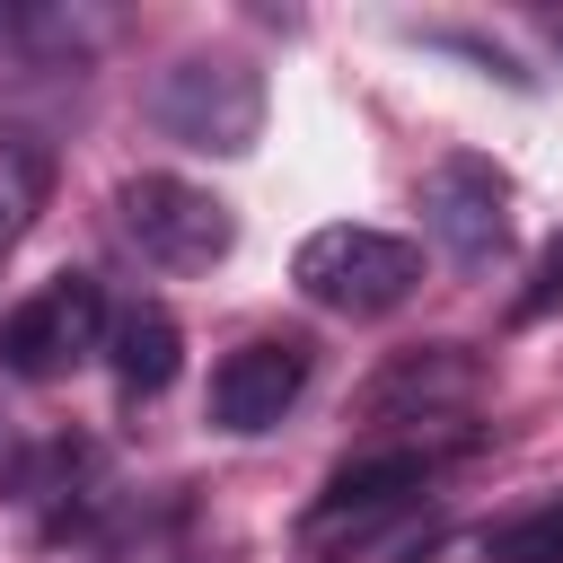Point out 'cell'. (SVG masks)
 Segmentation results:
<instances>
[{
  "label": "cell",
  "mask_w": 563,
  "mask_h": 563,
  "mask_svg": "<svg viewBox=\"0 0 563 563\" xmlns=\"http://www.w3.org/2000/svg\"><path fill=\"white\" fill-rule=\"evenodd\" d=\"M290 282H299V299H308V308H325V317H387V308H405V299H413L422 255H413L405 238H387V229L325 220V229H308V238H299Z\"/></svg>",
  "instance_id": "1"
},
{
  "label": "cell",
  "mask_w": 563,
  "mask_h": 563,
  "mask_svg": "<svg viewBox=\"0 0 563 563\" xmlns=\"http://www.w3.org/2000/svg\"><path fill=\"white\" fill-rule=\"evenodd\" d=\"M150 114H158L167 141H185L202 158H246L255 132H264V70L238 62V53H185V62L158 70Z\"/></svg>",
  "instance_id": "2"
},
{
  "label": "cell",
  "mask_w": 563,
  "mask_h": 563,
  "mask_svg": "<svg viewBox=\"0 0 563 563\" xmlns=\"http://www.w3.org/2000/svg\"><path fill=\"white\" fill-rule=\"evenodd\" d=\"M114 220L123 238L158 264V273H211L229 246H238V211L185 176H123L114 194Z\"/></svg>",
  "instance_id": "3"
},
{
  "label": "cell",
  "mask_w": 563,
  "mask_h": 563,
  "mask_svg": "<svg viewBox=\"0 0 563 563\" xmlns=\"http://www.w3.org/2000/svg\"><path fill=\"white\" fill-rule=\"evenodd\" d=\"M106 290L88 282V273H53L35 299H18L9 317H0V369L9 378H26V387H44V378H70L88 352H106Z\"/></svg>",
  "instance_id": "4"
},
{
  "label": "cell",
  "mask_w": 563,
  "mask_h": 563,
  "mask_svg": "<svg viewBox=\"0 0 563 563\" xmlns=\"http://www.w3.org/2000/svg\"><path fill=\"white\" fill-rule=\"evenodd\" d=\"M422 238H431L457 273H484V264L510 246V176H501L484 150L431 158V176H422Z\"/></svg>",
  "instance_id": "5"
},
{
  "label": "cell",
  "mask_w": 563,
  "mask_h": 563,
  "mask_svg": "<svg viewBox=\"0 0 563 563\" xmlns=\"http://www.w3.org/2000/svg\"><path fill=\"white\" fill-rule=\"evenodd\" d=\"M422 484H431V449H361V457H343V466L325 475V493L308 501V519H299L308 554H343V545H361V537L387 528Z\"/></svg>",
  "instance_id": "6"
},
{
  "label": "cell",
  "mask_w": 563,
  "mask_h": 563,
  "mask_svg": "<svg viewBox=\"0 0 563 563\" xmlns=\"http://www.w3.org/2000/svg\"><path fill=\"white\" fill-rule=\"evenodd\" d=\"M308 378H317V343H308V334H255V343L220 352L202 413H211V431L255 440V431H273V422L308 396Z\"/></svg>",
  "instance_id": "7"
},
{
  "label": "cell",
  "mask_w": 563,
  "mask_h": 563,
  "mask_svg": "<svg viewBox=\"0 0 563 563\" xmlns=\"http://www.w3.org/2000/svg\"><path fill=\"white\" fill-rule=\"evenodd\" d=\"M475 378H484V369H475L466 343H413V352H396V361L361 387V422H431V413L466 405Z\"/></svg>",
  "instance_id": "8"
},
{
  "label": "cell",
  "mask_w": 563,
  "mask_h": 563,
  "mask_svg": "<svg viewBox=\"0 0 563 563\" xmlns=\"http://www.w3.org/2000/svg\"><path fill=\"white\" fill-rule=\"evenodd\" d=\"M106 369H114L123 405L167 396V387H176V369H185V334H176V317H167L158 299L114 308V325H106Z\"/></svg>",
  "instance_id": "9"
},
{
  "label": "cell",
  "mask_w": 563,
  "mask_h": 563,
  "mask_svg": "<svg viewBox=\"0 0 563 563\" xmlns=\"http://www.w3.org/2000/svg\"><path fill=\"white\" fill-rule=\"evenodd\" d=\"M44 202H53V150L35 132H0V264L26 246Z\"/></svg>",
  "instance_id": "10"
},
{
  "label": "cell",
  "mask_w": 563,
  "mask_h": 563,
  "mask_svg": "<svg viewBox=\"0 0 563 563\" xmlns=\"http://www.w3.org/2000/svg\"><path fill=\"white\" fill-rule=\"evenodd\" d=\"M484 563H563V493H545L537 510L501 519L484 537Z\"/></svg>",
  "instance_id": "11"
},
{
  "label": "cell",
  "mask_w": 563,
  "mask_h": 563,
  "mask_svg": "<svg viewBox=\"0 0 563 563\" xmlns=\"http://www.w3.org/2000/svg\"><path fill=\"white\" fill-rule=\"evenodd\" d=\"M554 308H563V238L537 246V264H528V282H519V299H510V325H545Z\"/></svg>",
  "instance_id": "12"
},
{
  "label": "cell",
  "mask_w": 563,
  "mask_h": 563,
  "mask_svg": "<svg viewBox=\"0 0 563 563\" xmlns=\"http://www.w3.org/2000/svg\"><path fill=\"white\" fill-rule=\"evenodd\" d=\"M422 44H440V53H466L475 70H493L501 88H528V70L501 53V44H484V35H466V26H422Z\"/></svg>",
  "instance_id": "13"
},
{
  "label": "cell",
  "mask_w": 563,
  "mask_h": 563,
  "mask_svg": "<svg viewBox=\"0 0 563 563\" xmlns=\"http://www.w3.org/2000/svg\"><path fill=\"white\" fill-rule=\"evenodd\" d=\"M545 35H554V53H563V9H554V18H545Z\"/></svg>",
  "instance_id": "14"
}]
</instances>
